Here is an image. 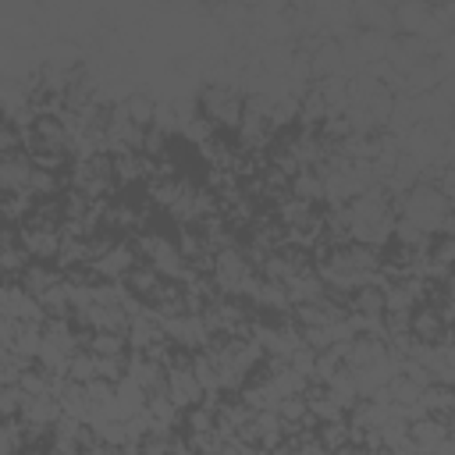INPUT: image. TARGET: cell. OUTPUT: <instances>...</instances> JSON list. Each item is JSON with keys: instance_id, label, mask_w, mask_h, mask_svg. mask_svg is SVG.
<instances>
[{"instance_id": "6da1fadb", "label": "cell", "mask_w": 455, "mask_h": 455, "mask_svg": "<svg viewBox=\"0 0 455 455\" xmlns=\"http://www.w3.org/2000/svg\"><path fill=\"white\" fill-rule=\"evenodd\" d=\"M398 217L416 224L423 235H451V199L441 196L434 188V181H416L402 203H398Z\"/></svg>"}, {"instance_id": "7a4b0ae2", "label": "cell", "mask_w": 455, "mask_h": 455, "mask_svg": "<svg viewBox=\"0 0 455 455\" xmlns=\"http://www.w3.org/2000/svg\"><path fill=\"white\" fill-rule=\"evenodd\" d=\"M135 256H146V267H153L164 281H167V277L178 281V277L188 274L178 242H171V238H164V235H156V231H146V235L135 238Z\"/></svg>"}, {"instance_id": "3957f363", "label": "cell", "mask_w": 455, "mask_h": 455, "mask_svg": "<svg viewBox=\"0 0 455 455\" xmlns=\"http://www.w3.org/2000/svg\"><path fill=\"white\" fill-rule=\"evenodd\" d=\"M199 110H203V117L213 128H238L242 110H245V100L235 89H228V85H206L199 92Z\"/></svg>"}, {"instance_id": "277c9868", "label": "cell", "mask_w": 455, "mask_h": 455, "mask_svg": "<svg viewBox=\"0 0 455 455\" xmlns=\"http://www.w3.org/2000/svg\"><path fill=\"white\" fill-rule=\"evenodd\" d=\"M210 274H213V284H217L220 291L238 295V288H242V281L252 274V267H249L245 252H238V249L224 245V249H217V252H213V259H210Z\"/></svg>"}, {"instance_id": "5b68a950", "label": "cell", "mask_w": 455, "mask_h": 455, "mask_svg": "<svg viewBox=\"0 0 455 455\" xmlns=\"http://www.w3.org/2000/svg\"><path fill=\"white\" fill-rule=\"evenodd\" d=\"M18 242H21L28 259L50 263V259H57L64 235H60V228H46V224H28L25 220V224H18Z\"/></svg>"}, {"instance_id": "8992f818", "label": "cell", "mask_w": 455, "mask_h": 455, "mask_svg": "<svg viewBox=\"0 0 455 455\" xmlns=\"http://www.w3.org/2000/svg\"><path fill=\"white\" fill-rule=\"evenodd\" d=\"M135 267H139V256H135V245L132 242H114L103 256H96L89 263V270H92L96 281H124Z\"/></svg>"}, {"instance_id": "52a82bcc", "label": "cell", "mask_w": 455, "mask_h": 455, "mask_svg": "<svg viewBox=\"0 0 455 455\" xmlns=\"http://www.w3.org/2000/svg\"><path fill=\"white\" fill-rule=\"evenodd\" d=\"M36 164L25 153H4L0 156V192L4 196H28V178H32Z\"/></svg>"}, {"instance_id": "ba28073f", "label": "cell", "mask_w": 455, "mask_h": 455, "mask_svg": "<svg viewBox=\"0 0 455 455\" xmlns=\"http://www.w3.org/2000/svg\"><path fill=\"white\" fill-rule=\"evenodd\" d=\"M405 437H409V444H412L416 455H430L434 448H441L448 441V423H437L430 416H419V419L409 423Z\"/></svg>"}, {"instance_id": "9c48e42d", "label": "cell", "mask_w": 455, "mask_h": 455, "mask_svg": "<svg viewBox=\"0 0 455 455\" xmlns=\"http://www.w3.org/2000/svg\"><path fill=\"white\" fill-rule=\"evenodd\" d=\"M25 267H28V256L18 242V228H0V277L18 281Z\"/></svg>"}, {"instance_id": "30bf717a", "label": "cell", "mask_w": 455, "mask_h": 455, "mask_svg": "<svg viewBox=\"0 0 455 455\" xmlns=\"http://www.w3.org/2000/svg\"><path fill=\"white\" fill-rule=\"evenodd\" d=\"M60 270L53 267V263H36V259H28V267L21 270V277H18V284L32 295V299H43L50 288H57L60 284Z\"/></svg>"}, {"instance_id": "8fae6325", "label": "cell", "mask_w": 455, "mask_h": 455, "mask_svg": "<svg viewBox=\"0 0 455 455\" xmlns=\"http://www.w3.org/2000/svg\"><path fill=\"white\" fill-rule=\"evenodd\" d=\"M18 419L21 423H32V427H53L60 419V405H57L53 395H25Z\"/></svg>"}, {"instance_id": "7c38bea8", "label": "cell", "mask_w": 455, "mask_h": 455, "mask_svg": "<svg viewBox=\"0 0 455 455\" xmlns=\"http://www.w3.org/2000/svg\"><path fill=\"white\" fill-rule=\"evenodd\" d=\"M121 284H124V291H128L132 299H142V302H149V299L156 295V288L164 284V277H160L153 267L139 263V267H135V270H132V274H128Z\"/></svg>"}, {"instance_id": "4fadbf2b", "label": "cell", "mask_w": 455, "mask_h": 455, "mask_svg": "<svg viewBox=\"0 0 455 455\" xmlns=\"http://www.w3.org/2000/svg\"><path fill=\"white\" fill-rule=\"evenodd\" d=\"M348 309L355 316H370V320L384 316V284H363V288H355Z\"/></svg>"}, {"instance_id": "5bb4252c", "label": "cell", "mask_w": 455, "mask_h": 455, "mask_svg": "<svg viewBox=\"0 0 455 455\" xmlns=\"http://www.w3.org/2000/svg\"><path fill=\"white\" fill-rule=\"evenodd\" d=\"M85 352H89V355H124V352H128V341H124V334L92 331V334L85 338Z\"/></svg>"}, {"instance_id": "9a60e30c", "label": "cell", "mask_w": 455, "mask_h": 455, "mask_svg": "<svg viewBox=\"0 0 455 455\" xmlns=\"http://www.w3.org/2000/svg\"><path fill=\"white\" fill-rule=\"evenodd\" d=\"M121 110L128 114V121H132V124H139V128H153V114H156V103H153L149 96H142V92H132V96L121 103Z\"/></svg>"}, {"instance_id": "2e32d148", "label": "cell", "mask_w": 455, "mask_h": 455, "mask_svg": "<svg viewBox=\"0 0 455 455\" xmlns=\"http://www.w3.org/2000/svg\"><path fill=\"white\" fill-rule=\"evenodd\" d=\"M57 188H60L57 171H43V167L32 171V178H28V199H53Z\"/></svg>"}, {"instance_id": "e0dca14e", "label": "cell", "mask_w": 455, "mask_h": 455, "mask_svg": "<svg viewBox=\"0 0 455 455\" xmlns=\"http://www.w3.org/2000/svg\"><path fill=\"white\" fill-rule=\"evenodd\" d=\"M21 387L18 384H0V423H7V419H18V412H21Z\"/></svg>"}, {"instance_id": "ac0fdd59", "label": "cell", "mask_w": 455, "mask_h": 455, "mask_svg": "<svg viewBox=\"0 0 455 455\" xmlns=\"http://www.w3.org/2000/svg\"><path fill=\"white\" fill-rule=\"evenodd\" d=\"M0 455H21V419L0 423Z\"/></svg>"}, {"instance_id": "d6986e66", "label": "cell", "mask_w": 455, "mask_h": 455, "mask_svg": "<svg viewBox=\"0 0 455 455\" xmlns=\"http://www.w3.org/2000/svg\"><path fill=\"white\" fill-rule=\"evenodd\" d=\"M18 146H21V132H18V128L7 121V114L0 110V156H4V153H14Z\"/></svg>"}, {"instance_id": "ffe728a7", "label": "cell", "mask_w": 455, "mask_h": 455, "mask_svg": "<svg viewBox=\"0 0 455 455\" xmlns=\"http://www.w3.org/2000/svg\"><path fill=\"white\" fill-rule=\"evenodd\" d=\"M270 455H295V451H291V444H284V441H281V444H277Z\"/></svg>"}]
</instances>
